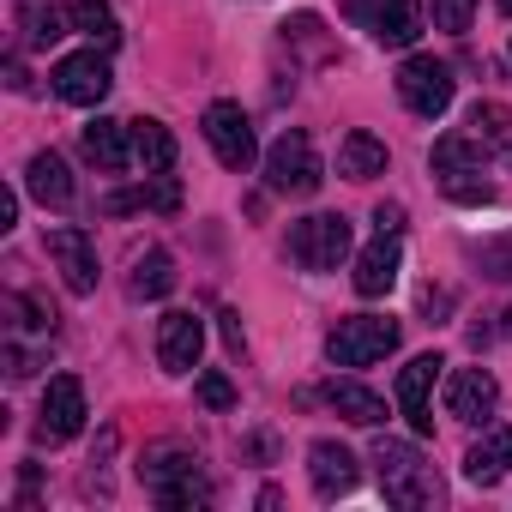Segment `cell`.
Instances as JSON below:
<instances>
[{"mask_svg": "<svg viewBox=\"0 0 512 512\" xmlns=\"http://www.w3.org/2000/svg\"><path fill=\"white\" fill-rule=\"evenodd\" d=\"M139 205H145V211H175V205H181V181H175V175H151L139 193H115V199H109V211H139Z\"/></svg>", "mask_w": 512, "mask_h": 512, "instance_id": "26", "label": "cell"}, {"mask_svg": "<svg viewBox=\"0 0 512 512\" xmlns=\"http://www.w3.org/2000/svg\"><path fill=\"white\" fill-rule=\"evenodd\" d=\"M398 266H404V253H398V229H380L362 253H356V296H386L398 284Z\"/></svg>", "mask_w": 512, "mask_h": 512, "instance_id": "15", "label": "cell"}, {"mask_svg": "<svg viewBox=\"0 0 512 512\" xmlns=\"http://www.w3.org/2000/svg\"><path fill=\"white\" fill-rule=\"evenodd\" d=\"M350 13L380 49H410L422 37V7L416 0H350Z\"/></svg>", "mask_w": 512, "mask_h": 512, "instance_id": "9", "label": "cell"}, {"mask_svg": "<svg viewBox=\"0 0 512 512\" xmlns=\"http://www.w3.org/2000/svg\"><path fill=\"white\" fill-rule=\"evenodd\" d=\"M49 260H55V272H61V284L73 296H91L97 290V247H91L85 229H73V223L49 229Z\"/></svg>", "mask_w": 512, "mask_h": 512, "instance_id": "11", "label": "cell"}, {"mask_svg": "<svg viewBox=\"0 0 512 512\" xmlns=\"http://www.w3.org/2000/svg\"><path fill=\"white\" fill-rule=\"evenodd\" d=\"M19 25H25V37L37 43V49H49V43H61L67 37V7H55V0H19Z\"/></svg>", "mask_w": 512, "mask_h": 512, "instance_id": "25", "label": "cell"}, {"mask_svg": "<svg viewBox=\"0 0 512 512\" xmlns=\"http://www.w3.org/2000/svg\"><path fill=\"white\" fill-rule=\"evenodd\" d=\"M67 19H73V31H85V37H91V43H103V49H115V43H121L115 13L103 7V0H67Z\"/></svg>", "mask_w": 512, "mask_h": 512, "instance_id": "27", "label": "cell"}, {"mask_svg": "<svg viewBox=\"0 0 512 512\" xmlns=\"http://www.w3.org/2000/svg\"><path fill=\"white\" fill-rule=\"evenodd\" d=\"M374 223H380V229H404V205H380Z\"/></svg>", "mask_w": 512, "mask_h": 512, "instance_id": "33", "label": "cell"}, {"mask_svg": "<svg viewBox=\"0 0 512 512\" xmlns=\"http://www.w3.org/2000/svg\"><path fill=\"white\" fill-rule=\"evenodd\" d=\"M326 404H332L344 422H356V428H380V422H386V398L368 392V386H356V380H332V386H326Z\"/></svg>", "mask_w": 512, "mask_h": 512, "instance_id": "20", "label": "cell"}, {"mask_svg": "<svg viewBox=\"0 0 512 512\" xmlns=\"http://www.w3.org/2000/svg\"><path fill=\"white\" fill-rule=\"evenodd\" d=\"M398 97H404V109L422 115V121L446 115V109H452V67L434 61V55H410V61L398 67Z\"/></svg>", "mask_w": 512, "mask_h": 512, "instance_id": "7", "label": "cell"}, {"mask_svg": "<svg viewBox=\"0 0 512 512\" xmlns=\"http://www.w3.org/2000/svg\"><path fill=\"white\" fill-rule=\"evenodd\" d=\"M482 272L488 278H512V241H488L482 247Z\"/></svg>", "mask_w": 512, "mask_h": 512, "instance_id": "31", "label": "cell"}, {"mask_svg": "<svg viewBox=\"0 0 512 512\" xmlns=\"http://www.w3.org/2000/svg\"><path fill=\"white\" fill-rule=\"evenodd\" d=\"M308 476H314V494L320 500H338L356 488V452L338 446V440H314L308 446Z\"/></svg>", "mask_w": 512, "mask_h": 512, "instance_id": "17", "label": "cell"}, {"mask_svg": "<svg viewBox=\"0 0 512 512\" xmlns=\"http://www.w3.org/2000/svg\"><path fill=\"white\" fill-rule=\"evenodd\" d=\"M127 127H133V163L145 175H163L175 163V133L163 121H127Z\"/></svg>", "mask_w": 512, "mask_h": 512, "instance_id": "22", "label": "cell"}, {"mask_svg": "<svg viewBox=\"0 0 512 512\" xmlns=\"http://www.w3.org/2000/svg\"><path fill=\"white\" fill-rule=\"evenodd\" d=\"M139 476H145V494L157 506H169V512L211 506V482L199 470V452H187V446H151L145 464H139Z\"/></svg>", "mask_w": 512, "mask_h": 512, "instance_id": "1", "label": "cell"}, {"mask_svg": "<svg viewBox=\"0 0 512 512\" xmlns=\"http://www.w3.org/2000/svg\"><path fill=\"white\" fill-rule=\"evenodd\" d=\"M266 181H272V193H290V199H308V193L326 181L320 151H314V139H308L302 127L278 133V145L266 151Z\"/></svg>", "mask_w": 512, "mask_h": 512, "instance_id": "5", "label": "cell"}, {"mask_svg": "<svg viewBox=\"0 0 512 512\" xmlns=\"http://www.w3.org/2000/svg\"><path fill=\"white\" fill-rule=\"evenodd\" d=\"M127 290H133L139 302H157V296H169V290H175V260H169L163 247L139 253V260H133V278H127Z\"/></svg>", "mask_w": 512, "mask_h": 512, "instance_id": "24", "label": "cell"}, {"mask_svg": "<svg viewBox=\"0 0 512 512\" xmlns=\"http://www.w3.org/2000/svg\"><path fill=\"white\" fill-rule=\"evenodd\" d=\"M392 350H398V320H386V314H350V320H338L332 338H326V356H332L338 368H374V362L392 356Z\"/></svg>", "mask_w": 512, "mask_h": 512, "instance_id": "4", "label": "cell"}, {"mask_svg": "<svg viewBox=\"0 0 512 512\" xmlns=\"http://www.w3.org/2000/svg\"><path fill=\"white\" fill-rule=\"evenodd\" d=\"M199 404H211V410H235V386H229L223 374H199Z\"/></svg>", "mask_w": 512, "mask_h": 512, "instance_id": "30", "label": "cell"}, {"mask_svg": "<svg viewBox=\"0 0 512 512\" xmlns=\"http://www.w3.org/2000/svg\"><path fill=\"white\" fill-rule=\"evenodd\" d=\"M440 368H446V362L428 350V356H416V362L398 374V410L410 416V428H416L422 440L434 434V410H428V392H434V374H440Z\"/></svg>", "mask_w": 512, "mask_h": 512, "instance_id": "16", "label": "cell"}, {"mask_svg": "<svg viewBox=\"0 0 512 512\" xmlns=\"http://www.w3.org/2000/svg\"><path fill=\"white\" fill-rule=\"evenodd\" d=\"M49 85H55V97H61V103L97 109V103L109 97L115 73H109V55H97V49H79V55H61V61H55Z\"/></svg>", "mask_w": 512, "mask_h": 512, "instance_id": "8", "label": "cell"}, {"mask_svg": "<svg viewBox=\"0 0 512 512\" xmlns=\"http://www.w3.org/2000/svg\"><path fill=\"white\" fill-rule=\"evenodd\" d=\"M25 181H31V193L43 199V205H73V175H67V163L55 157V151H37L31 157V169H25Z\"/></svg>", "mask_w": 512, "mask_h": 512, "instance_id": "23", "label": "cell"}, {"mask_svg": "<svg viewBox=\"0 0 512 512\" xmlns=\"http://www.w3.org/2000/svg\"><path fill=\"white\" fill-rule=\"evenodd\" d=\"M494 404H500V386H494L488 368H452V374H446V416H458V422H488Z\"/></svg>", "mask_w": 512, "mask_h": 512, "instance_id": "14", "label": "cell"}, {"mask_svg": "<svg viewBox=\"0 0 512 512\" xmlns=\"http://www.w3.org/2000/svg\"><path fill=\"white\" fill-rule=\"evenodd\" d=\"M512 470V428H488L470 452H464V476L476 482V488H488V482H500Z\"/></svg>", "mask_w": 512, "mask_h": 512, "instance_id": "19", "label": "cell"}, {"mask_svg": "<svg viewBox=\"0 0 512 512\" xmlns=\"http://www.w3.org/2000/svg\"><path fill=\"white\" fill-rule=\"evenodd\" d=\"M79 145H85V157L97 163V169H109V175H121V169H133V127H121V121H91L85 133H79Z\"/></svg>", "mask_w": 512, "mask_h": 512, "instance_id": "18", "label": "cell"}, {"mask_svg": "<svg viewBox=\"0 0 512 512\" xmlns=\"http://www.w3.org/2000/svg\"><path fill=\"white\" fill-rule=\"evenodd\" d=\"M199 350H205V320L199 314H163L157 320V362L169 374H193L199 368Z\"/></svg>", "mask_w": 512, "mask_h": 512, "instance_id": "13", "label": "cell"}, {"mask_svg": "<svg viewBox=\"0 0 512 512\" xmlns=\"http://www.w3.org/2000/svg\"><path fill=\"white\" fill-rule=\"evenodd\" d=\"M205 145L217 151L223 169H253V157H260V145H253V127L241 115V103H211L205 109Z\"/></svg>", "mask_w": 512, "mask_h": 512, "instance_id": "10", "label": "cell"}, {"mask_svg": "<svg viewBox=\"0 0 512 512\" xmlns=\"http://www.w3.org/2000/svg\"><path fill=\"white\" fill-rule=\"evenodd\" d=\"M338 175H344V181H374V175H386V145L356 127V133L338 145Z\"/></svg>", "mask_w": 512, "mask_h": 512, "instance_id": "21", "label": "cell"}, {"mask_svg": "<svg viewBox=\"0 0 512 512\" xmlns=\"http://www.w3.org/2000/svg\"><path fill=\"white\" fill-rule=\"evenodd\" d=\"M470 127H476V139H482V145H494V151H506V157H512V115H506L500 103H476Z\"/></svg>", "mask_w": 512, "mask_h": 512, "instance_id": "28", "label": "cell"}, {"mask_svg": "<svg viewBox=\"0 0 512 512\" xmlns=\"http://www.w3.org/2000/svg\"><path fill=\"white\" fill-rule=\"evenodd\" d=\"M85 428V386L73 380V374H55L49 386H43V422H37V434L49 440V446H61V440H73Z\"/></svg>", "mask_w": 512, "mask_h": 512, "instance_id": "12", "label": "cell"}, {"mask_svg": "<svg viewBox=\"0 0 512 512\" xmlns=\"http://www.w3.org/2000/svg\"><path fill=\"white\" fill-rule=\"evenodd\" d=\"M500 320H506V338H512V308H506V314H500Z\"/></svg>", "mask_w": 512, "mask_h": 512, "instance_id": "34", "label": "cell"}, {"mask_svg": "<svg viewBox=\"0 0 512 512\" xmlns=\"http://www.w3.org/2000/svg\"><path fill=\"white\" fill-rule=\"evenodd\" d=\"M19 223V193H0V229Z\"/></svg>", "mask_w": 512, "mask_h": 512, "instance_id": "32", "label": "cell"}, {"mask_svg": "<svg viewBox=\"0 0 512 512\" xmlns=\"http://www.w3.org/2000/svg\"><path fill=\"white\" fill-rule=\"evenodd\" d=\"M428 169H434V181L446 187V199H458V205H488L494 199V181L482 175V139L470 133H446V139H434V157H428Z\"/></svg>", "mask_w": 512, "mask_h": 512, "instance_id": "3", "label": "cell"}, {"mask_svg": "<svg viewBox=\"0 0 512 512\" xmlns=\"http://www.w3.org/2000/svg\"><path fill=\"white\" fill-rule=\"evenodd\" d=\"M470 19H476V0H434V31L464 37V31H470Z\"/></svg>", "mask_w": 512, "mask_h": 512, "instance_id": "29", "label": "cell"}, {"mask_svg": "<svg viewBox=\"0 0 512 512\" xmlns=\"http://www.w3.org/2000/svg\"><path fill=\"white\" fill-rule=\"evenodd\" d=\"M500 13H512V0H500Z\"/></svg>", "mask_w": 512, "mask_h": 512, "instance_id": "35", "label": "cell"}, {"mask_svg": "<svg viewBox=\"0 0 512 512\" xmlns=\"http://www.w3.org/2000/svg\"><path fill=\"white\" fill-rule=\"evenodd\" d=\"M374 470H380V488H386L392 506H404V512L440 506V476L410 440H380L374 446Z\"/></svg>", "mask_w": 512, "mask_h": 512, "instance_id": "2", "label": "cell"}, {"mask_svg": "<svg viewBox=\"0 0 512 512\" xmlns=\"http://www.w3.org/2000/svg\"><path fill=\"white\" fill-rule=\"evenodd\" d=\"M344 253H350V217H338V211L302 217V223L290 229V260H296L302 272H338Z\"/></svg>", "mask_w": 512, "mask_h": 512, "instance_id": "6", "label": "cell"}]
</instances>
